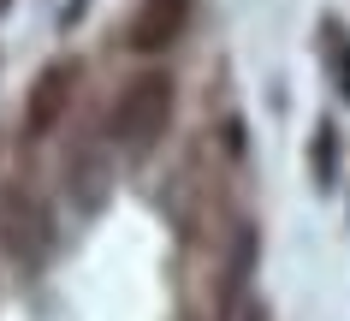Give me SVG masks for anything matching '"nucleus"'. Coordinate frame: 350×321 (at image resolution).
<instances>
[{
	"mask_svg": "<svg viewBox=\"0 0 350 321\" xmlns=\"http://www.w3.org/2000/svg\"><path fill=\"white\" fill-rule=\"evenodd\" d=\"M54 244V214L30 185H0V256L6 262H42Z\"/></svg>",
	"mask_w": 350,
	"mask_h": 321,
	"instance_id": "obj_2",
	"label": "nucleus"
},
{
	"mask_svg": "<svg viewBox=\"0 0 350 321\" xmlns=\"http://www.w3.org/2000/svg\"><path fill=\"white\" fill-rule=\"evenodd\" d=\"M190 24V0H137V12L125 24V48L131 54H161L185 36Z\"/></svg>",
	"mask_w": 350,
	"mask_h": 321,
	"instance_id": "obj_4",
	"label": "nucleus"
},
{
	"mask_svg": "<svg viewBox=\"0 0 350 321\" xmlns=\"http://www.w3.org/2000/svg\"><path fill=\"white\" fill-rule=\"evenodd\" d=\"M172 107H178V90H172L166 72L131 77L119 90V101H113V143L131 155H148L166 137V125H172Z\"/></svg>",
	"mask_w": 350,
	"mask_h": 321,
	"instance_id": "obj_1",
	"label": "nucleus"
},
{
	"mask_svg": "<svg viewBox=\"0 0 350 321\" xmlns=\"http://www.w3.org/2000/svg\"><path fill=\"white\" fill-rule=\"evenodd\" d=\"M77 84H83V66L77 60H54V66H42L36 84H30V101H24V131L30 137H48L66 119V107H72Z\"/></svg>",
	"mask_w": 350,
	"mask_h": 321,
	"instance_id": "obj_3",
	"label": "nucleus"
},
{
	"mask_svg": "<svg viewBox=\"0 0 350 321\" xmlns=\"http://www.w3.org/2000/svg\"><path fill=\"white\" fill-rule=\"evenodd\" d=\"M327 48H332V66H338V90L350 101V30L345 24H327Z\"/></svg>",
	"mask_w": 350,
	"mask_h": 321,
	"instance_id": "obj_5",
	"label": "nucleus"
}]
</instances>
